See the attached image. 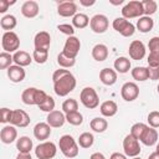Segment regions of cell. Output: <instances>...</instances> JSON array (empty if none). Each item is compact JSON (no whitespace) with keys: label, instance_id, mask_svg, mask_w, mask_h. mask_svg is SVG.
Listing matches in <instances>:
<instances>
[{"label":"cell","instance_id":"6da1fadb","mask_svg":"<svg viewBox=\"0 0 159 159\" xmlns=\"http://www.w3.org/2000/svg\"><path fill=\"white\" fill-rule=\"evenodd\" d=\"M52 81H53V91L60 97L67 96L76 87L75 76L66 68L56 70L52 75Z\"/></svg>","mask_w":159,"mask_h":159},{"label":"cell","instance_id":"7a4b0ae2","mask_svg":"<svg viewBox=\"0 0 159 159\" xmlns=\"http://www.w3.org/2000/svg\"><path fill=\"white\" fill-rule=\"evenodd\" d=\"M47 98V94L42 91V89H37L35 87H30V88H26L22 94H21V99L25 104L27 106H40L41 103H43Z\"/></svg>","mask_w":159,"mask_h":159},{"label":"cell","instance_id":"3957f363","mask_svg":"<svg viewBox=\"0 0 159 159\" xmlns=\"http://www.w3.org/2000/svg\"><path fill=\"white\" fill-rule=\"evenodd\" d=\"M58 147L66 158H75L78 155V145L73 137H71L70 134H65L60 138Z\"/></svg>","mask_w":159,"mask_h":159},{"label":"cell","instance_id":"277c9868","mask_svg":"<svg viewBox=\"0 0 159 159\" xmlns=\"http://www.w3.org/2000/svg\"><path fill=\"white\" fill-rule=\"evenodd\" d=\"M80 99H81V103L88 109H94L99 104L98 94L92 87H84L80 93Z\"/></svg>","mask_w":159,"mask_h":159},{"label":"cell","instance_id":"5b68a950","mask_svg":"<svg viewBox=\"0 0 159 159\" xmlns=\"http://www.w3.org/2000/svg\"><path fill=\"white\" fill-rule=\"evenodd\" d=\"M1 46L5 52H16L20 47L19 36L14 31H5L1 39Z\"/></svg>","mask_w":159,"mask_h":159},{"label":"cell","instance_id":"8992f818","mask_svg":"<svg viewBox=\"0 0 159 159\" xmlns=\"http://www.w3.org/2000/svg\"><path fill=\"white\" fill-rule=\"evenodd\" d=\"M122 15H123L124 19L142 17V15H144V10H143L142 1L132 0V1L127 2V4L123 6V9H122Z\"/></svg>","mask_w":159,"mask_h":159},{"label":"cell","instance_id":"52a82bcc","mask_svg":"<svg viewBox=\"0 0 159 159\" xmlns=\"http://www.w3.org/2000/svg\"><path fill=\"white\" fill-rule=\"evenodd\" d=\"M112 26L117 32H119L124 37H129L135 32V26L132 22H129L127 19H124L123 16L114 19Z\"/></svg>","mask_w":159,"mask_h":159},{"label":"cell","instance_id":"ba28073f","mask_svg":"<svg viewBox=\"0 0 159 159\" xmlns=\"http://www.w3.org/2000/svg\"><path fill=\"white\" fill-rule=\"evenodd\" d=\"M57 148L56 144L52 142H43L40 143L36 148H35V155L39 159H52L56 155Z\"/></svg>","mask_w":159,"mask_h":159},{"label":"cell","instance_id":"9c48e42d","mask_svg":"<svg viewBox=\"0 0 159 159\" xmlns=\"http://www.w3.org/2000/svg\"><path fill=\"white\" fill-rule=\"evenodd\" d=\"M123 149H124V154L127 157H138L140 153V145L137 138H134L132 134H128L124 139H123Z\"/></svg>","mask_w":159,"mask_h":159},{"label":"cell","instance_id":"30bf717a","mask_svg":"<svg viewBox=\"0 0 159 159\" xmlns=\"http://www.w3.org/2000/svg\"><path fill=\"white\" fill-rule=\"evenodd\" d=\"M80 48H81V42L80 40L76 37V36H70L66 42H65V46H63V51L62 53L65 56H67L68 58H75L77 57L78 52H80Z\"/></svg>","mask_w":159,"mask_h":159},{"label":"cell","instance_id":"8fae6325","mask_svg":"<svg viewBox=\"0 0 159 159\" xmlns=\"http://www.w3.org/2000/svg\"><path fill=\"white\" fill-rule=\"evenodd\" d=\"M30 117L29 114L22 111V109H14L11 112V117H10V120L9 123L14 127H20V128H24V127H27L30 124Z\"/></svg>","mask_w":159,"mask_h":159},{"label":"cell","instance_id":"7c38bea8","mask_svg":"<svg viewBox=\"0 0 159 159\" xmlns=\"http://www.w3.org/2000/svg\"><path fill=\"white\" fill-rule=\"evenodd\" d=\"M108 19L106 15H102V14H97L94 15L91 21H89V26H91V30L96 34H103L107 31L108 29Z\"/></svg>","mask_w":159,"mask_h":159},{"label":"cell","instance_id":"4fadbf2b","mask_svg":"<svg viewBox=\"0 0 159 159\" xmlns=\"http://www.w3.org/2000/svg\"><path fill=\"white\" fill-rule=\"evenodd\" d=\"M120 96L124 101L132 102L139 96V87L134 82H125L120 88Z\"/></svg>","mask_w":159,"mask_h":159},{"label":"cell","instance_id":"5bb4252c","mask_svg":"<svg viewBox=\"0 0 159 159\" xmlns=\"http://www.w3.org/2000/svg\"><path fill=\"white\" fill-rule=\"evenodd\" d=\"M128 52H129V56H130L132 60L139 61L145 56V46H144V43L142 41L134 40V41L130 42Z\"/></svg>","mask_w":159,"mask_h":159},{"label":"cell","instance_id":"9a60e30c","mask_svg":"<svg viewBox=\"0 0 159 159\" xmlns=\"http://www.w3.org/2000/svg\"><path fill=\"white\" fill-rule=\"evenodd\" d=\"M57 12L62 17L75 16L77 12V5L73 1H62L57 6Z\"/></svg>","mask_w":159,"mask_h":159},{"label":"cell","instance_id":"2e32d148","mask_svg":"<svg viewBox=\"0 0 159 159\" xmlns=\"http://www.w3.org/2000/svg\"><path fill=\"white\" fill-rule=\"evenodd\" d=\"M46 119H47L46 123H48V125L51 128H60V127H62L65 124L66 116L60 111H52V112H50L47 114Z\"/></svg>","mask_w":159,"mask_h":159},{"label":"cell","instance_id":"e0dca14e","mask_svg":"<svg viewBox=\"0 0 159 159\" xmlns=\"http://www.w3.org/2000/svg\"><path fill=\"white\" fill-rule=\"evenodd\" d=\"M39 4L34 0H29V1H25L21 6V14L27 17V19H32V17H36L37 14H39Z\"/></svg>","mask_w":159,"mask_h":159},{"label":"cell","instance_id":"ac0fdd59","mask_svg":"<svg viewBox=\"0 0 159 159\" xmlns=\"http://www.w3.org/2000/svg\"><path fill=\"white\" fill-rule=\"evenodd\" d=\"M34 43H35V48H43V50H48L50 45H51V36L48 32L46 31H40L35 35L34 39Z\"/></svg>","mask_w":159,"mask_h":159},{"label":"cell","instance_id":"d6986e66","mask_svg":"<svg viewBox=\"0 0 159 159\" xmlns=\"http://www.w3.org/2000/svg\"><path fill=\"white\" fill-rule=\"evenodd\" d=\"M17 137V130L15 129L14 125H5L1 128V132H0V139L4 144H10L12 143Z\"/></svg>","mask_w":159,"mask_h":159},{"label":"cell","instance_id":"ffe728a7","mask_svg":"<svg viewBox=\"0 0 159 159\" xmlns=\"http://www.w3.org/2000/svg\"><path fill=\"white\" fill-rule=\"evenodd\" d=\"M26 73H25V70L21 67V66H17V65H12L7 68V77L11 82H21L24 81Z\"/></svg>","mask_w":159,"mask_h":159},{"label":"cell","instance_id":"44dd1931","mask_svg":"<svg viewBox=\"0 0 159 159\" xmlns=\"http://www.w3.org/2000/svg\"><path fill=\"white\" fill-rule=\"evenodd\" d=\"M51 134V127L48 125V123H45V122H40L35 125L34 128V135L36 139L39 140H45L50 137Z\"/></svg>","mask_w":159,"mask_h":159},{"label":"cell","instance_id":"7402d4cb","mask_svg":"<svg viewBox=\"0 0 159 159\" xmlns=\"http://www.w3.org/2000/svg\"><path fill=\"white\" fill-rule=\"evenodd\" d=\"M99 80H101V82L103 84L112 86V84H114L117 82V72L114 70H112V68L106 67V68L101 70V72H99Z\"/></svg>","mask_w":159,"mask_h":159},{"label":"cell","instance_id":"603a6c76","mask_svg":"<svg viewBox=\"0 0 159 159\" xmlns=\"http://www.w3.org/2000/svg\"><path fill=\"white\" fill-rule=\"evenodd\" d=\"M139 140L144 145H147V147L154 145L157 143V140H158V132H157V129L155 128H152V127H148Z\"/></svg>","mask_w":159,"mask_h":159},{"label":"cell","instance_id":"cb8c5ba5","mask_svg":"<svg viewBox=\"0 0 159 159\" xmlns=\"http://www.w3.org/2000/svg\"><path fill=\"white\" fill-rule=\"evenodd\" d=\"M12 58H14V62L17 65V66H21V67H25V66H29L31 63V61L34 60L30 53H27L26 51H16L14 55H12Z\"/></svg>","mask_w":159,"mask_h":159},{"label":"cell","instance_id":"d4e9b609","mask_svg":"<svg viewBox=\"0 0 159 159\" xmlns=\"http://www.w3.org/2000/svg\"><path fill=\"white\" fill-rule=\"evenodd\" d=\"M92 57L98 62L104 61L108 57V47L103 43H97L92 48Z\"/></svg>","mask_w":159,"mask_h":159},{"label":"cell","instance_id":"484cf974","mask_svg":"<svg viewBox=\"0 0 159 159\" xmlns=\"http://www.w3.org/2000/svg\"><path fill=\"white\" fill-rule=\"evenodd\" d=\"M99 111H101L102 116H104V117H113L118 111V106L114 101H104L101 104Z\"/></svg>","mask_w":159,"mask_h":159},{"label":"cell","instance_id":"4316f807","mask_svg":"<svg viewBox=\"0 0 159 159\" xmlns=\"http://www.w3.org/2000/svg\"><path fill=\"white\" fill-rule=\"evenodd\" d=\"M153 26H154V21L150 16H142L137 21V29L143 34L149 32L153 29Z\"/></svg>","mask_w":159,"mask_h":159},{"label":"cell","instance_id":"83f0119b","mask_svg":"<svg viewBox=\"0 0 159 159\" xmlns=\"http://www.w3.org/2000/svg\"><path fill=\"white\" fill-rule=\"evenodd\" d=\"M16 148L19 153H30L32 149V140L26 135L20 137L16 140Z\"/></svg>","mask_w":159,"mask_h":159},{"label":"cell","instance_id":"f1b7e54d","mask_svg":"<svg viewBox=\"0 0 159 159\" xmlns=\"http://www.w3.org/2000/svg\"><path fill=\"white\" fill-rule=\"evenodd\" d=\"M114 70L119 73H127L130 70V61L127 57H118L114 61Z\"/></svg>","mask_w":159,"mask_h":159},{"label":"cell","instance_id":"f546056e","mask_svg":"<svg viewBox=\"0 0 159 159\" xmlns=\"http://www.w3.org/2000/svg\"><path fill=\"white\" fill-rule=\"evenodd\" d=\"M89 125H91V128H92L94 132L102 133V132H104V130L107 129L108 123H107V120H106L104 118L96 117V118H93V119L89 122Z\"/></svg>","mask_w":159,"mask_h":159},{"label":"cell","instance_id":"4dcf8cb0","mask_svg":"<svg viewBox=\"0 0 159 159\" xmlns=\"http://www.w3.org/2000/svg\"><path fill=\"white\" fill-rule=\"evenodd\" d=\"M89 19L86 14H76L72 19V26L73 27H77V29H84L88 24H89Z\"/></svg>","mask_w":159,"mask_h":159},{"label":"cell","instance_id":"1f68e13d","mask_svg":"<svg viewBox=\"0 0 159 159\" xmlns=\"http://www.w3.org/2000/svg\"><path fill=\"white\" fill-rule=\"evenodd\" d=\"M16 24H17V21H16V17L14 15H5L0 20L1 29L2 30H6V31H11L12 29H15Z\"/></svg>","mask_w":159,"mask_h":159},{"label":"cell","instance_id":"d6a6232c","mask_svg":"<svg viewBox=\"0 0 159 159\" xmlns=\"http://www.w3.org/2000/svg\"><path fill=\"white\" fill-rule=\"evenodd\" d=\"M132 77L135 80V81H147L149 78L148 76V68L147 67H143V66H139V67H134L132 70Z\"/></svg>","mask_w":159,"mask_h":159},{"label":"cell","instance_id":"836d02e7","mask_svg":"<svg viewBox=\"0 0 159 159\" xmlns=\"http://www.w3.org/2000/svg\"><path fill=\"white\" fill-rule=\"evenodd\" d=\"M93 142H94V137L92 133H88V132H84L80 135L78 138V144L80 147L82 148H89L93 145Z\"/></svg>","mask_w":159,"mask_h":159},{"label":"cell","instance_id":"e575fe53","mask_svg":"<svg viewBox=\"0 0 159 159\" xmlns=\"http://www.w3.org/2000/svg\"><path fill=\"white\" fill-rule=\"evenodd\" d=\"M142 5H143V10H144L145 16H150V15L155 14V11L158 9V4L154 0H143Z\"/></svg>","mask_w":159,"mask_h":159},{"label":"cell","instance_id":"d590c367","mask_svg":"<svg viewBox=\"0 0 159 159\" xmlns=\"http://www.w3.org/2000/svg\"><path fill=\"white\" fill-rule=\"evenodd\" d=\"M48 57V50H43V48H35L32 52V58L40 65V63H45L47 61Z\"/></svg>","mask_w":159,"mask_h":159},{"label":"cell","instance_id":"8d00e7d4","mask_svg":"<svg viewBox=\"0 0 159 159\" xmlns=\"http://www.w3.org/2000/svg\"><path fill=\"white\" fill-rule=\"evenodd\" d=\"M66 122H68L72 125H81L83 122V116L78 111L72 112V113H67L66 114Z\"/></svg>","mask_w":159,"mask_h":159},{"label":"cell","instance_id":"74e56055","mask_svg":"<svg viewBox=\"0 0 159 159\" xmlns=\"http://www.w3.org/2000/svg\"><path fill=\"white\" fill-rule=\"evenodd\" d=\"M147 128H148V125L144 124V123H135V124H133L132 128H130V134H132L134 138H137V139L139 140Z\"/></svg>","mask_w":159,"mask_h":159},{"label":"cell","instance_id":"f35d334b","mask_svg":"<svg viewBox=\"0 0 159 159\" xmlns=\"http://www.w3.org/2000/svg\"><path fill=\"white\" fill-rule=\"evenodd\" d=\"M57 63L61 66V68H70L72 66H75L76 60L75 58H68L67 56H65L62 52L58 53L57 56Z\"/></svg>","mask_w":159,"mask_h":159},{"label":"cell","instance_id":"ab89813d","mask_svg":"<svg viewBox=\"0 0 159 159\" xmlns=\"http://www.w3.org/2000/svg\"><path fill=\"white\" fill-rule=\"evenodd\" d=\"M78 109V103L76 99L73 98H70V99H66L63 103H62V111L67 114V113H72V112H77Z\"/></svg>","mask_w":159,"mask_h":159},{"label":"cell","instance_id":"60d3db41","mask_svg":"<svg viewBox=\"0 0 159 159\" xmlns=\"http://www.w3.org/2000/svg\"><path fill=\"white\" fill-rule=\"evenodd\" d=\"M11 62H14V58L9 53V52H5L2 51L0 53V68L1 70H5V68H9L11 65Z\"/></svg>","mask_w":159,"mask_h":159},{"label":"cell","instance_id":"b9f144b4","mask_svg":"<svg viewBox=\"0 0 159 159\" xmlns=\"http://www.w3.org/2000/svg\"><path fill=\"white\" fill-rule=\"evenodd\" d=\"M39 108L41 109V111H43V112H52V111H55V99L51 97V96H47V98H46V101L43 102V103H41L40 106H39Z\"/></svg>","mask_w":159,"mask_h":159},{"label":"cell","instance_id":"7bdbcfd3","mask_svg":"<svg viewBox=\"0 0 159 159\" xmlns=\"http://www.w3.org/2000/svg\"><path fill=\"white\" fill-rule=\"evenodd\" d=\"M148 123L152 128H159V112L153 111L148 114Z\"/></svg>","mask_w":159,"mask_h":159},{"label":"cell","instance_id":"ee69618b","mask_svg":"<svg viewBox=\"0 0 159 159\" xmlns=\"http://www.w3.org/2000/svg\"><path fill=\"white\" fill-rule=\"evenodd\" d=\"M57 29H58L62 34L68 35V37H70V36H73V34H75V27H73L72 25H70V24H61V25L57 26Z\"/></svg>","mask_w":159,"mask_h":159},{"label":"cell","instance_id":"f6af8a7d","mask_svg":"<svg viewBox=\"0 0 159 159\" xmlns=\"http://www.w3.org/2000/svg\"><path fill=\"white\" fill-rule=\"evenodd\" d=\"M148 47H149L150 52H154V53H158V55H159V37H158V36L152 37V39L149 40Z\"/></svg>","mask_w":159,"mask_h":159},{"label":"cell","instance_id":"bcb514c9","mask_svg":"<svg viewBox=\"0 0 159 159\" xmlns=\"http://www.w3.org/2000/svg\"><path fill=\"white\" fill-rule=\"evenodd\" d=\"M147 61H148L149 67H157V66H159V55L154 53V52H149V56H148Z\"/></svg>","mask_w":159,"mask_h":159},{"label":"cell","instance_id":"7dc6e473","mask_svg":"<svg viewBox=\"0 0 159 159\" xmlns=\"http://www.w3.org/2000/svg\"><path fill=\"white\" fill-rule=\"evenodd\" d=\"M148 68V76H149V80L152 81H157L159 80V66L157 67H147Z\"/></svg>","mask_w":159,"mask_h":159},{"label":"cell","instance_id":"c3c4849f","mask_svg":"<svg viewBox=\"0 0 159 159\" xmlns=\"http://www.w3.org/2000/svg\"><path fill=\"white\" fill-rule=\"evenodd\" d=\"M11 109H9V108H1V111H0V113H1V116H0V122L1 123H7L9 120H10V117H11Z\"/></svg>","mask_w":159,"mask_h":159},{"label":"cell","instance_id":"681fc988","mask_svg":"<svg viewBox=\"0 0 159 159\" xmlns=\"http://www.w3.org/2000/svg\"><path fill=\"white\" fill-rule=\"evenodd\" d=\"M16 1H7V0H0V12L1 14H4L6 10H7V7L10 6V5H14Z\"/></svg>","mask_w":159,"mask_h":159},{"label":"cell","instance_id":"f907efd6","mask_svg":"<svg viewBox=\"0 0 159 159\" xmlns=\"http://www.w3.org/2000/svg\"><path fill=\"white\" fill-rule=\"evenodd\" d=\"M109 159H127V155H125V154H122V153L116 152V153H113V154L111 155V158H109Z\"/></svg>","mask_w":159,"mask_h":159},{"label":"cell","instance_id":"816d5d0a","mask_svg":"<svg viewBox=\"0 0 159 159\" xmlns=\"http://www.w3.org/2000/svg\"><path fill=\"white\" fill-rule=\"evenodd\" d=\"M89 159H106V157H104L102 153L96 152V153H93V154L89 157Z\"/></svg>","mask_w":159,"mask_h":159},{"label":"cell","instance_id":"f5cc1de1","mask_svg":"<svg viewBox=\"0 0 159 159\" xmlns=\"http://www.w3.org/2000/svg\"><path fill=\"white\" fill-rule=\"evenodd\" d=\"M16 159H32V158H31L30 153H19Z\"/></svg>","mask_w":159,"mask_h":159},{"label":"cell","instance_id":"db71d44e","mask_svg":"<svg viewBox=\"0 0 159 159\" xmlns=\"http://www.w3.org/2000/svg\"><path fill=\"white\" fill-rule=\"evenodd\" d=\"M94 2H96L94 0H91V1H88V0H80V4L83 5V6H92Z\"/></svg>","mask_w":159,"mask_h":159},{"label":"cell","instance_id":"11a10c76","mask_svg":"<svg viewBox=\"0 0 159 159\" xmlns=\"http://www.w3.org/2000/svg\"><path fill=\"white\" fill-rule=\"evenodd\" d=\"M148 159H159V153H157V152H154V153H152V154H149V157H148Z\"/></svg>","mask_w":159,"mask_h":159},{"label":"cell","instance_id":"9f6ffc18","mask_svg":"<svg viewBox=\"0 0 159 159\" xmlns=\"http://www.w3.org/2000/svg\"><path fill=\"white\" fill-rule=\"evenodd\" d=\"M109 2H111V4H113V5H119V4H122V2H123V0H119V1H112V0H111Z\"/></svg>","mask_w":159,"mask_h":159},{"label":"cell","instance_id":"6f0895ef","mask_svg":"<svg viewBox=\"0 0 159 159\" xmlns=\"http://www.w3.org/2000/svg\"><path fill=\"white\" fill-rule=\"evenodd\" d=\"M155 152H157V153H159V143L157 144V149H155Z\"/></svg>","mask_w":159,"mask_h":159},{"label":"cell","instance_id":"680465c9","mask_svg":"<svg viewBox=\"0 0 159 159\" xmlns=\"http://www.w3.org/2000/svg\"><path fill=\"white\" fill-rule=\"evenodd\" d=\"M132 159H140L139 157H134V158H132Z\"/></svg>","mask_w":159,"mask_h":159},{"label":"cell","instance_id":"91938a15","mask_svg":"<svg viewBox=\"0 0 159 159\" xmlns=\"http://www.w3.org/2000/svg\"><path fill=\"white\" fill-rule=\"evenodd\" d=\"M157 89H158V93H159V84H158V87H157Z\"/></svg>","mask_w":159,"mask_h":159}]
</instances>
